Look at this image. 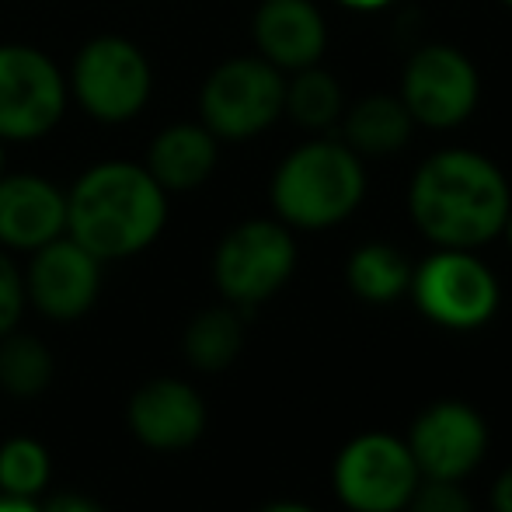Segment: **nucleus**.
Returning <instances> with one entry per match:
<instances>
[{
  "label": "nucleus",
  "mask_w": 512,
  "mask_h": 512,
  "mask_svg": "<svg viewBox=\"0 0 512 512\" xmlns=\"http://www.w3.org/2000/svg\"><path fill=\"white\" fill-rule=\"evenodd\" d=\"M408 209L436 248L474 251L502 234L512 192L492 157L478 150H439L411 178Z\"/></svg>",
  "instance_id": "nucleus-1"
},
{
  "label": "nucleus",
  "mask_w": 512,
  "mask_h": 512,
  "mask_svg": "<svg viewBox=\"0 0 512 512\" xmlns=\"http://www.w3.org/2000/svg\"><path fill=\"white\" fill-rule=\"evenodd\" d=\"M168 192L136 161L91 164L67 192V237L98 262H122L161 237Z\"/></svg>",
  "instance_id": "nucleus-2"
},
{
  "label": "nucleus",
  "mask_w": 512,
  "mask_h": 512,
  "mask_svg": "<svg viewBox=\"0 0 512 512\" xmlns=\"http://www.w3.org/2000/svg\"><path fill=\"white\" fill-rule=\"evenodd\" d=\"M272 209L286 227L328 230L349 220L366 196L363 157L335 140H310L279 161L269 185Z\"/></svg>",
  "instance_id": "nucleus-3"
},
{
  "label": "nucleus",
  "mask_w": 512,
  "mask_h": 512,
  "mask_svg": "<svg viewBox=\"0 0 512 512\" xmlns=\"http://www.w3.org/2000/svg\"><path fill=\"white\" fill-rule=\"evenodd\" d=\"M67 88L74 102L95 122L122 126L133 122L154 95L150 60L126 35H98L74 56Z\"/></svg>",
  "instance_id": "nucleus-4"
},
{
  "label": "nucleus",
  "mask_w": 512,
  "mask_h": 512,
  "mask_svg": "<svg viewBox=\"0 0 512 512\" xmlns=\"http://www.w3.org/2000/svg\"><path fill=\"white\" fill-rule=\"evenodd\" d=\"M286 74L262 56H234L199 88V122L216 140H251L283 115Z\"/></svg>",
  "instance_id": "nucleus-5"
},
{
  "label": "nucleus",
  "mask_w": 512,
  "mask_h": 512,
  "mask_svg": "<svg viewBox=\"0 0 512 512\" xmlns=\"http://www.w3.org/2000/svg\"><path fill=\"white\" fill-rule=\"evenodd\" d=\"M297 269V244L283 220H244L213 251V283L234 307L276 297Z\"/></svg>",
  "instance_id": "nucleus-6"
},
{
  "label": "nucleus",
  "mask_w": 512,
  "mask_h": 512,
  "mask_svg": "<svg viewBox=\"0 0 512 512\" xmlns=\"http://www.w3.org/2000/svg\"><path fill=\"white\" fill-rule=\"evenodd\" d=\"M67 102V74L53 56L25 42L0 46V140H42L60 126Z\"/></svg>",
  "instance_id": "nucleus-7"
},
{
  "label": "nucleus",
  "mask_w": 512,
  "mask_h": 512,
  "mask_svg": "<svg viewBox=\"0 0 512 512\" xmlns=\"http://www.w3.org/2000/svg\"><path fill=\"white\" fill-rule=\"evenodd\" d=\"M411 297L432 324L471 331L499 310V279L478 255L464 248H439L411 269Z\"/></svg>",
  "instance_id": "nucleus-8"
},
{
  "label": "nucleus",
  "mask_w": 512,
  "mask_h": 512,
  "mask_svg": "<svg viewBox=\"0 0 512 512\" xmlns=\"http://www.w3.org/2000/svg\"><path fill=\"white\" fill-rule=\"evenodd\" d=\"M418 481L408 443L391 432L356 436L335 460V492L352 512H401Z\"/></svg>",
  "instance_id": "nucleus-9"
},
{
  "label": "nucleus",
  "mask_w": 512,
  "mask_h": 512,
  "mask_svg": "<svg viewBox=\"0 0 512 512\" xmlns=\"http://www.w3.org/2000/svg\"><path fill=\"white\" fill-rule=\"evenodd\" d=\"M401 102L415 126L453 129L478 108L481 77L471 56L453 46H422L411 53L401 74Z\"/></svg>",
  "instance_id": "nucleus-10"
},
{
  "label": "nucleus",
  "mask_w": 512,
  "mask_h": 512,
  "mask_svg": "<svg viewBox=\"0 0 512 512\" xmlns=\"http://www.w3.org/2000/svg\"><path fill=\"white\" fill-rule=\"evenodd\" d=\"M408 450L422 478L460 481L488 450V425L464 401H436L415 418Z\"/></svg>",
  "instance_id": "nucleus-11"
},
{
  "label": "nucleus",
  "mask_w": 512,
  "mask_h": 512,
  "mask_svg": "<svg viewBox=\"0 0 512 512\" xmlns=\"http://www.w3.org/2000/svg\"><path fill=\"white\" fill-rule=\"evenodd\" d=\"M102 265L74 237H56L32 251L25 272V297L53 321H77L102 293Z\"/></svg>",
  "instance_id": "nucleus-12"
},
{
  "label": "nucleus",
  "mask_w": 512,
  "mask_h": 512,
  "mask_svg": "<svg viewBox=\"0 0 512 512\" xmlns=\"http://www.w3.org/2000/svg\"><path fill=\"white\" fill-rule=\"evenodd\" d=\"M126 422L129 432L150 450H189L206 432V401L185 380L157 377L129 398Z\"/></svg>",
  "instance_id": "nucleus-13"
},
{
  "label": "nucleus",
  "mask_w": 512,
  "mask_h": 512,
  "mask_svg": "<svg viewBox=\"0 0 512 512\" xmlns=\"http://www.w3.org/2000/svg\"><path fill=\"white\" fill-rule=\"evenodd\" d=\"M67 234V192L32 171L0 178V248L28 251Z\"/></svg>",
  "instance_id": "nucleus-14"
},
{
  "label": "nucleus",
  "mask_w": 512,
  "mask_h": 512,
  "mask_svg": "<svg viewBox=\"0 0 512 512\" xmlns=\"http://www.w3.org/2000/svg\"><path fill=\"white\" fill-rule=\"evenodd\" d=\"M255 49L283 74H297L321 63L328 46V25L314 0H262L251 18Z\"/></svg>",
  "instance_id": "nucleus-15"
},
{
  "label": "nucleus",
  "mask_w": 512,
  "mask_h": 512,
  "mask_svg": "<svg viewBox=\"0 0 512 512\" xmlns=\"http://www.w3.org/2000/svg\"><path fill=\"white\" fill-rule=\"evenodd\" d=\"M216 164H220V140L203 122H175L154 136L143 168L171 196V192H192L206 185Z\"/></svg>",
  "instance_id": "nucleus-16"
},
{
  "label": "nucleus",
  "mask_w": 512,
  "mask_h": 512,
  "mask_svg": "<svg viewBox=\"0 0 512 512\" xmlns=\"http://www.w3.org/2000/svg\"><path fill=\"white\" fill-rule=\"evenodd\" d=\"M345 147L359 157H391L408 147L415 119L398 95H366L342 112Z\"/></svg>",
  "instance_id": "nucleus-17"
},
{
  "label": "nucleus",
  "mask_w": 512,
  "mask_h": 512,
  "mask_svg": "<svg viewBox=\"0 0 512 512\" xmlns=\"http://www.w3.org/2000/svg\"><path fill=\"white\" fill-rule=\"evenodd\" d=\"M345 279H349L352 293L366 304H394L411 286V265L394 244L373 241L352 251Z\"/></svg>",
  "instance_id": "nucleus-18"
},
{
  "label": "nucleus",
  "mask_w": 512,
  "mask_h": 512,
  "mask_svg": "<svg viewBox=\"0 0 512 512\" xmlns=\"http://www.w3.org/2000/svg\"><path fill=\"white\" fill-rule=\"evenodd\" d=\"M185 359L203 373H220L241 356L244 324L234 307H209L185 328Z\"/></svg>",
  "instance_id": "nucleus-19"
},
{
  "label": "nucleus",
  "mask_w": 512,
  "mask_h": 512,
  "mask_svg": "<svg viewBox=\"0 0 512 512\" xmlns=\"http://www.w3.org/2000/svg\"><path fill=\"white\" fill-rule=\"evenodd\" d=\"M345 112V95H342V84L321 70L314 67H304L297 74H290L286 81V95H283V115H290L297 126L304 129H328L342 119Z\"/></svg>",
  "instance_id": "nucleus-20"
},
{
  "label": "nucleus",
  "mask_w": 512,
  "mask_h": 512,
  "mask_svg": "<svg viewBox=\"0 0 512 512\" xmlns=\"http://www.w3.org/2000/svg\"><path fill=\"white\" fill-rule=\"evenodd\" d=\"M56 359L46 342L32 335H4L0 338V387L11 398H39L53 384Z\"/></svg>",
  "instance_id": "nucleus-21"
},
{
  "label": "nucleus",
  "mask_w": 512,
  "mask_h": 512,
  "mask_svg": "<svg viewBox=\"0 0 512 512\" xmlns=\"http://www.w3.org/2000/svg\"><path fill=\"white\" fill-rule=\"evenodd\" d=\"M53 460L49 450L32 436H14L0 446V495H18V499H35L46 492Z\"/></svg>",
  "instance_id": "nucleus-22"
},
{
  "label": "nucleus",
  "mask_w": 512,
  "mask_h": 512,
  "mask_svg": "<svg viewBox=\"0 0 512 512\" xmlns=\"http://www.w3.org/2000/svg\"><path fill=\"white\" fill-rule=\"evenodd\" d=\"M408 512H474L471 499L464 495L460 481H436L422 478L415 495L408 499Z\"/></svg>",
  "instance_id": "nucleus-23"
},
{
  "label": "nucleus",
  "mask_w": 512,
  "mask_h": 512,
  "mask_svg": "<svg viewBox=\"0 0 512 512\" xmlns=\"http://www.w3.org/2000/svg\"><path fill=\"white\" fill-rule=\"evenodd\" d=\"M25 272L11 262V255H4L0 248V338L11 335L18 328L21 314H25Z\"/></svg>",
  "instance_id": "nucleus-24"
},
{
  "label": "nucleus",
  "mask_w": 512,
  "mask_h": 512,
  "mask_svg": "<svg viewBox=\"0 0 512 512\" xmlns=\"http://www.w3.org/2000/svg\"><path fill=\"white\" fill-rule=\"evenodd\" d=\"M42 512H105L98 502L84 499V495H56V499H49Z\"/></svg>",
  "instance_id": "nucleus-25"
},
{
  "label": "nucleus",
  "mask_w": 512,
  "mask_h": 512,
  "mask_svg": "<svg viewBox=\"0 0 512 512\" xmlns=\"http://www.w3.org/2000/svg\"><path fill=\"white\" fill-rule=\"evenodd\" d=\"M492 506H495V512H512V467L506 474H499V481H495Z\"/></svg>",
  "instance_id": "nucleus-26"
},
{
  "label": "nucleus",
  "mask_w": 512,
  "mask_h": 512,
  "mask_svg": "<svg viewBox=\"0 0 512 512\" xmlns=\"http://www.w3.org/2000/svg\"><path fill=\"white\" fill-rule=\"evenodd\" d=\"M0 512H42L35 499H18V495H0Z\"/></svg>",
  "instance_id": "nucleus-27"
},
{
  "label": "nucleus",
  "mask_w": 512,
  "mask_h": 512,
  "mask_svg": "<svg viewBox=\"0 0 512 512\" xmlns=\"http://www.w3.org/2000/svg\"><path fill=\"white\" fill-rule=\"evenodd\" d=\"M338 4L352 7V11H380V7L394 4V0H338Z\"/></svg>",
  "instance_id": "nucleus-28"
},
{
  "label": "nucleus",
  "mask_w": 512,
  "mask_h": 512,
  "mask_svg": "<svg viewBox=\"0 0 512 512\" xmlns=\"http://www.w3.org/2000/svg\"><path fill=\"white\" fill-rule=\"evenodd\" d=\"M258 512H317V509L304 506V502H272V506H265Z\"/></svg>",
  "instance_id": "nucleus-29"
},
{
  "label": "nucleus",
  "mask_w": 512,
  "mask_h": 512,
  "mask_svg": "<svg viewBox=\"0 0 512 512\" xmlns=\"http://www.w3.org/2000/svg\"><path fill=\"white\" fill-rule=\"evenodd\" d=\"M7 171V150H4V140H0V178H4Z\"/></svg>",
  "instance_id": "nucleus-30"
},
{
  "label": "nucleus",
  "mask_w": 512,
  "mask_h": 512,
  "mask_svg": "<svg viewBox=\"0 0 512 512\" xmlns=\"http://www.w3.org/2000/svg\"><path fill=\"white\" fill-rule=\"evenodd\" d=\"M502 234H506V241H509V248H512V213H509L506 227H502Z\"/></svg>",
  "instance_id": "nucleus-31"
},
{
  "label": "nucleus",
  "mask_w": 512,
  "mask_h": 512,
  "mask_svg": "<svg viewBox=\"0 0 512 512\" xmlns=\"http://www.w3.org/2000/svg\"><path fill=\"white\" fill-rule=\"evenodd\" d=\"M506 4H509V7H512V0H506Z\"/></svg>",
  "instance_id": "nucleus-32"
}]
</instances>
